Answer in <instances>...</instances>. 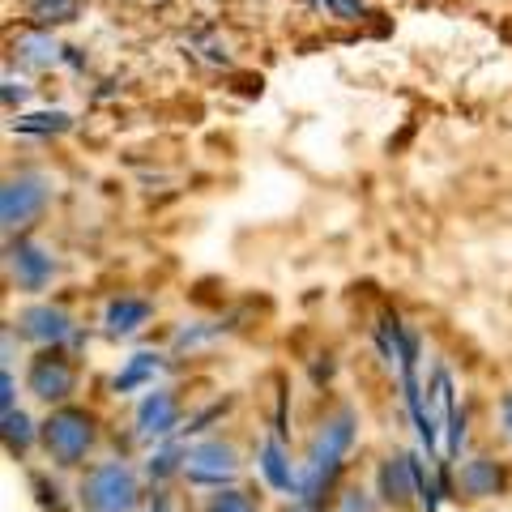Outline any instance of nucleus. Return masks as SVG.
Here are the masks:
<instances>
[{
    "mask_svg": "<svg viewBox=\"0 0 512 512\" xmlns=\"http://www.w3.org/2000/svg\"><path fill=\"white\" fill-rule=\"evenodd\" d=\"M350 440H355V414L338 410L325 427H320V436H316V444H312V457H308V470L299 474L295 495H299L303 512H316V508H320V495H325V491L333 487V478H338Z\"/></svg>",
    "mask_w": 512,
    "mask_h": 512,
    "instance_id": "1",
    "label": "nucleus"
},
{
    "mask_svg": "<svg viewBox=\"0 0 512 512\" xmlns=\"http://www.w3.org/2000/svg\"><path fill=\"white\" fill-rule=\"evenodd\" d=\"M43 444L60 466H77L94 444V419L86 410H56L52 419L43 423Z\"/></svg>",
    "mask_w": 512,
    "mask_h": 512,
    "instance_id": "2",
    "label": "nucleus"
},
{
    "mask_svg": "<svg viewBox=\"0 0 512 512\" xmlns=\"http://www.w3.org/2000/svg\"><path fill=\"white\" fill-rule=\"evenodd\" d=\"M82 495H86V504L94 512H133V504H137V478L128 474L120 461H107V466L90 470Z\"/></svg>",
    "mask_w": 512,
    "mask_h": 512,
    "instance_id": "3",
    "label": "nucleus"
},
{
    "mask_svg": "<svg viewBox=\"0 0 512 512\" xmlns=\"http://www.w3.org/2000/svg\"><path fill=\"white\" fill-rule=\"evenodd\" d=\"M47 205V180L43 175H13L5 184V197H0V214H5V231H22L30 227Z\"/></svg>",
    "mask_w": 512,
    "mask_h": 512,
    "instance_id": "4",
    "label": "nucleus"
},
{
    "mask_svg": "<svg viewBox=\"0 0 512 512\" xmlns=\"http://www.w3.org/2000/svg\"><path fill=\"white\" fill-rule=\"evenodd\" d=\"M235 470H239L235 448H231V444H222V440L197 444V448H192V453L184 457V474L192 478V483H205V487H222Z\"/></svg>",
    "mask_w": 512,
    "mask_h": 512,
    "instance_id": "5",
    "label": "nucleus"
},
{
    "mask_svg": "<svg viewBox=\"0 0 512 512\" xmlns=\"http://www.w3.org/2000/svg\"><path fill=\"white\" fill-rule=\"evenodd\" d=\"M73 363L60 355V350H43V355L30 363V393L43 397V402H64L73 393Z\"/></svg>",
    "mask_w": 512,
    "mask_h": 512,
    "instance_id": "6",
    "label": "nucleus"
},
{
    "mask_svg": "<svg viewBox=\"0 0 512 512\" xmlns=\"http://www.w3.org/2000/svg\"><path fill=\"white\" fill-rule=\"evenodd\" d=\"M9 269H13V278H18L22 291H43L56 274V261H52V252H43L35 244H13L9 248Z\"/></svg>",
    "mask_w": 512,
    "mask_h": 512,
    "instance_id": "7",
    "label": "nucleus"
},
{
    "mask_svg": "<svg viewBox=\"0 0 512 512\" xmlns=\"http://www.w3.org/2000/svg\"><path fill=\"white\" fill-rule=\"evenodd\" d=\"M180 423V402L167 393V389H158L150 393L146 402H141L137 410V427H141V436H167V431Z\"/></svg>",
    "mask_w": 512,
    "mask_h": 512,
    "instance_id": "8",
    "label": "nucleus"
},
{
    "mask_svg": "<svg viewBox=\"0 0 512 512\" xmlns=\"http://www.w3.org/2000/svg\"><path fill=\"white\" fill-rule=\"evenodd\" d=\"M22 333L35 342H60L64 333H69V316H64L60 308H52V303H35V308L22 312Z\"/></svg>",
    "mask_w": 512,
    "mask_h": 512,
    "instance_id": "9",
    "label": "nucleus"
},
{
    "mask_svg": "<svg viewBox=\"0 0 512 512\" xmlns=\"http://www.w3.org/2000/svg\"><path fill=\"white\" fill-rule=\"evenodd\" d=\"M419 478H414V457H397V461H384L380 466V495L389 504H406Z\"/></svg>",
    "mask_w": 512,
    "mask_h": 512,
    "instance_id": "10",
    "label": "nucleus"
},
{
    "mask_svg": "<svg viewBox=\"0 0 512 512\" xmlns=\"http://www.w3.org/2000/svg\"><path fill=\"white\" fill-rule=\"evenodd\" d=\"M261 474L269 478V487H278V491H295L299 487V474L291 470V461H286L278 440H269L261 448Z\"/></svg>",
    "mask_w": 512,
    "mask_h": 512,
    "instance_id": "11",
    "label": "nucleus"
},
{
    "mask_svg": "<svg viewBox=\"0 0 512 512\" xmlns=\"http://www.w3.org/2000/svg\"><path fill=\"white\" fill-rule=\"evenodd\" d=\"M150 320V303L146 299H116L107 308V333H133V329H141Z\"/></svg>",
    "mask_w": 512,
    "mask_h": 512,
    "instance_id": "12",
    "label": "nucleus"
},
{
    "mask_svg": "<svg viewBox=\"0 0 512 512\" xmlns=\"http://www.w3.org/2000/svg\"><path fill=\"white\" fill-rule=\"evenodd\" d=\"M500 483H504V474L487 457H478V461H470V466L461 470V491H466V495H495V491H500Z\"/></svg>",
    "mask_w": 512,
    "mask_h": 512,
    "instance_id": "13",
    "label": "nucleus"
},
{
    "mask_svg": "<svg viewBox=\"0 0 512 512\" xmlns=\"http://www.w3.org/2000/svg\"><path fill=\"white\" fill-rule=\"evenodd\" d=\"M77 5H82V0H26V13L39 26H56V22H73Z\"/></svg>",
    "mask_w": 512,
    "mask_h": 512,
    "instance_id": "14",
    "label": "nucleus"
},
{
    "mask_svg": "<svg viewBox=\"0 0 512 512\" xmlns=\"http://www.w3.org/2000/svg\"><path fill=\"white\" fill-rule=\"evenodd\" d=\"M154 372H158V355H150V350H141V355L128 359V367L116 376V393H133L137 384H146Z\"/></svg>",
    "mask_w": 512,
    "mask_h": 512,
    "instance_id": "15",
    "label": "nucleus"
},
{
    "mask_svg": "<svg viewBox=\"0 0 512 512\" xmlns=\"http://www.w3.org/2000/svg\"><path fill=\"white\" fill-rule=\"evenodd\" d=\"M13 52H22V60H30V64H52L56 43H52V35H43V30H30V35L13 43Z\"/></svg>",
    "mask_w": 512,
    "mask_h": 512,
    "instance_id": "16",
    "label": "nucleus"
},
{
    "mask_svg": "<svg viewBox=\"0 0 512 512\" xmlns=\"http://www.w3.org/2000/svg\"><path fill=\"white\" fill-rule=\"evenodd\" d=\"M5 440H9L13 453H22V448L30 444V419H26L22 410H9L5 414Z\"/></svg>",
    "mask_w": 512,
    "mask_h": 512,
    "instance_id": "17",
    "label": "nucleus"
},
{
    "mask_svg": "<svg viewBox=\"0 0 512 512\" xmlns=\"http://www.w3.org/2000/svg\"><path fill=\"white\" fill-rule=\"evenodd\" d=\"M210 512H256V504L248 500L244 491H222L210 500Z\"/></svg>",
    "mask_w": 512,
    "mask_h": 512,
    "instance_id": "18",
    "label": "nucleus"
},
{
    "mask_svg": "<svg viewBox=\"0 0 512 512\" xmlns=\"http://www.w3.org/2000/svg\"><path fill=\"white\" fill-rule=\"evenodd\" d=\"M18 128L22 133H60V128H69V116H26V120H18Z\"/></svg>",
    "mask_w": 512,
    "mask_h": 512,
    "instance_id": "19",
    "label": "nucleus"
},
{
    "mask_svg": "<svg viewBox=\"0 0 512 512\" xmlns=\"http://www.w3.org/2000/svg\"><path fill=\"white\" fill-rule=\"evenodd\" d=\"M320 9H329L333 18H346V22H355L363 18V0H316Z\"/></svg>",
    "mask_w": 512,
    "mask_h": 512,
    "instance_id": "20",
    "label": "nucleus"
},
{
    "mask_svg": "<svg viewBox=\"0 0 512 512\" xmlns=\"http://www.w3.org/2000/svg\"><path fill=\"white\" fill-rule=\"evenodd\" d=\"M180 457H188V453H180V448H167V453H158V457L150 461V474H154V478H167V474L175 470V461H180Z\"/></svg>",
    "mask_w": 512,
    "mask_h": 512,
    "instance_id": "21",
    "label": "nucleus"
},
{
    "mask_svg": "<svg viewBox=\"0 0 512 512\" xmlns=\"http://www.w3.org/2000/svg\"><path fill=\"white\" fill-rule=\"evenodd\" d=\"M342 512H372V504H367L363 491H350V495H342Z\"/></svg>",
    "mask_w": 512,
    "mask_h": 512,
    "instance_id": "22",
    "label": "nucleus"
},
{
    "mask_svg": "<svg viewBox=\"0 0 512 512\" xmlns=\"http://www.w3.org/2000/svg\"><path fill=\"white\" fill-rule=\"evenodd\" d=\"M500 410H504V427H508V431H512V393H508V397H504V406H500Z\"/></svg>",
    "mask_w": 512,
    "mask_h": 512,
    "instance_id": "23",
    "label": "nucleus"
}]
</instances>
